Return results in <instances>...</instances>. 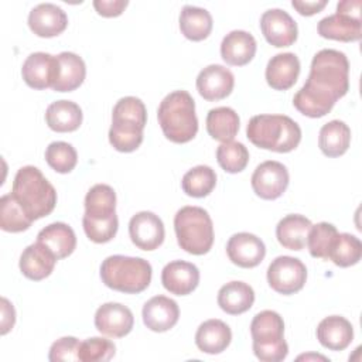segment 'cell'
Returning a JSON list of instances; mask_svg holds the SVG:
<instances>
[{
    "label": "cell",
    "instance_id": "43",
    "mask_svg": "<svg viewBox=\"0 0 362 362\" xmlns=\"http://www.w3.org/2000/svg\"><path fill=\"white\" fill-rule=\"evenodd\" d=\"M112 120L132 122L144 127L147 123L146 106L141 99L136 96H124L116 102L112 112Z\"/></svg>",
    "mask_w": 362,
    "mask_h": 362
},
{
    "label": "cell",
    "instance_id": "40",
    "mask_svg": "<svg viewBox=\"0 0 362 362\" xmlns=\"http://www.w3.org/2000/svg\"><path fill=\"white\" fill-rule=\"evenodd\" d=\"M82 225L86 236L95 243H106L116 236L119 228L117 215L112 216H90L85 215L82 218Z\"/></svg>",
    "mask_w": 362,
    "mask_h": 362
},
{
    "label": "cell",
    "instance_id": "29",
    "mask_svg": "<svg viewBox=\"0 0 362 362\" xmlns=\"http://www.w3.org/2000/svg\"><path fill=\"white\" fill-rule=\"evenodd\" d=\"M45 122L54 132H74L82 123V109L72 100H55L45 110Z\"/></svg>",
    "mask_w": 362,
    "mask_h": 362
},
{
    "label": "cell",
    "instance_id": "22",
    "mask_svg": "<svg viewBox=\"0 0 362 362\" xmlns=\"http://www.w3.org/2000/svg\"><path fill=\"white\" fill-rule=\"evenodd\" d=\"M256 48V40L250 33L233 30L228 33L221 42V57L229 65L242 66L253 59Z\"/></svg>",
    "mask_w": 362,
    "mask_h": 362
},
{
    "label": "cell",
    "instance_id": "23",
    "mask_svg": "<svg viewBox=\"0 0 362 362\" xmlns=\"http://www.w3.org/2000/svg\"><path fill=\"white\" fill-rule=\"evenodd\" d=\"M86 76V65L75 52L64 51L57 55V75L52 89L55 92H72L82 85Z\"/></svg>",
    "mask_w": 362,
    "mask_h": 362
},
{
    "label": "cell",
    "instance_id": "6",
    "mask_svg": "<svg viewBox=\"0 0 362 362\" xmlns=\"http://www.w3.org/2000/svg\"><path fill=\"white\" fill-rule=\"evenodd\" d=\"M177 242L191 255H205L214 245V225L209 214L201 206H182L174 216Z\"/></svg>",
    "mask_w": 362,
    "mask_h": 362
},
{
    "label": "cell",
    "instance_id": "34",
    "mask_svg": "<svg viewBox=\"0 0 362 362\" xmlns=\"http://www.w3.org/2000/svg\"><path fill=\"white\" fill-rule=\"evenodd\" d=\"M362 256V243L359 238L351 233H338L328 253V260L339 267L356 264Z\"/></svg>",
    "mask_w": 362,
    "mask_h": 362
},
{
    "label": "cell",
    "instance_id": "15",
    "mask_svg": "<svg viewBox=\"0 0 362 362\" xmlns=\"http://www.w3.org/2000/svg\"><path fill=\"white\" fill-rule=\"evenodd\" d=\"M235 85L233 74L223 65L212 64L205 66L197 76L198 93L205 100H221L230 95Z\"/></svg>",
    "mask_w": 362,
    "mask_h": 362
},
{
    "label": "cell",
    "instance_id": "8",
    "mask_svg": "<svg viewBox=\"0 0 362 362\" xmlns=\"http://www.w3.org/2000/svg\"><path fill=\"white\" fill-rule=\"evenodd\" d=\"M361 0H342L337 4V13L318 21L317 31L322 38L344 42L359 41L362 37Z\"/></svg>",
    "mask_w": 362,
    "mask_h": 362
},
{
    "label": "cell",
    "instance_id": "45",
    "mask_svg": "<svg viewBox=\"0 0 362 362\" xmlns=\"http://www.w3.org/2000/svg\"><path fill=\"white\" fill-rule=\"evenodd\" d=\"M127 0H95L93 7L103 17H117L127 7Z\"/></svg>",
    "mask_w": 362,
    "mask_h": 362
},
{
    "label": "cell",
    "instance_id": "31",
    "mask_svg": "<svg viewBox=\"0 0 362 362\" xmlns=\"http://www.w3.org/2000/svg\"><path fill=\"white\" fill-rule=\"evenodd\" d=\"M239 116L228 106H219L211 109L206 115V132L208 134L222 143L232 141L239 132Z\"/></svg>",
    "mask_w": 362,
    "mask_h": 362
},
{
    "label": "cell",
    "instance_id": "44",
    "mask_svg": "<svg viewBox=\"0 0 362 362\" xmlns=\"http://www.w3.org/2000/svg\"><path fill=\"white\" fill-rule=\"evenodd\" d=\"M79 344H81L79 339L75 337H62L51 345L48 359L51 362L79 361V358H78Z\"/></svg>",
    "mask_w": 362,
    "mask_h": 362
},
{
    "label": "cell",
    "instance_id": "46",
    "mask_svg": "<svg viewBox=\"0 0 362 362\" xmlns=\"http://www.w3.org/2000/svg\"><path fill=\"white\" fill-rule=\"evenodd\" d=\"M328 0H314V1H304V0H293L291 6L301 14V16H313L315 13H320L325 6Z\"/></svg>",
    "mask_w": 362,
    "mask_h": 362
},
{
    "label": "cell",
    "instance_id": "42",
    "mask_svg": "<svg viewBox=\"0 0 362 362\" xmlns=\"http://www.w3.org/2000/svg\"><path fill=\"white\" fill-rule=\"evenodd\" d=\"M116 354V346L110 339L92 337L79 344L78 358L82 362H106Z\"/></svg>",
    "mask_w": 362,
    "mask_h": 362
},
{
    "label": "cell",
    "instance_id": "20",
    "mask_svg": "<svg viewBox=\"0 0 362 362\" xmlns=\"http://www.w3.org/2000/svg\"><path fill=\"white\" fill-rule=\"evenodd\" d=\"M300 59L293 52H281L272 57L266 66V81L272 89H290L300 75Z\"/></svg>",
    "mask_w": 362,
    "mask_h": 362
},
{
    "label": "cell",
    "instance_id": "17",
    "mask_svg": "<svg viewBox=\"0 0 362 362\" xmlns=\"http://www.w3.org/2000/svg\"><path fill=\"white\" fill-rule=\"evenodd\" d=\"M68 25L65 11L52 3H40L28 14L30 30L44 38L59 35Z\"/></svg>",
    "mask_w": 362,
    "mask_h": 362
},
{
    "label": "cell",
    "instance_id": "47",
    "mask_svg": "<svg viewBox=\"0 0 362 362\" xmlns=\"http://www.w3.org/2000/svg\"><path fill=\"white\" fill-rule=\"evenodd\" d=\"M16 322V311L7 298H1V335H6Z\"/></svg>",
    "mask_w": 362,
    "mask_h": 362
},
{
    "label": "cell",
    "instance_id": "18",
    "mask_svg": "<svg viewBox=\"0 0 362 362\" xmlns=\"http://www.w3.org/2000/svg\"><path fill=\"white\" fill-rule=\"evenodd\" d=\"M143 322L154 332L171 329L180 318L178 304L165 296H154L143 305Z\"/></svg>",
    "mask_w": 362,
    "mask_h": 362
},
{
    "label": "cell",
    "instance_id": "27",
    "mask_svg": "<svg viewBox=\"0 0 362 362\" xmlns=\"http://www.w3.org/2000/svg\"><path fill=\"white\" fill-rule=\"evenodd\" d=\"M37 242L47 246L58 260L68 257L76 247L75 232L64 222H54L42 228L37 235Z\"/></svg>",
    "mask_w": 362,
    "mask_h": 362
},
{
    "label": "cell",
    "instance_id": "33",
    "mask_svg": "<svg viewBox=\"0 0 362 362\" xmlns=\"http://www.w3.org/2000/svg\"><path fill=\"white\" fill-rule=\"evenodd\" d=\"M143 130L140 124L123 120H112L109 129V143L120 153L134 151L143 141Z\"/></svg>",
    "mask_w": 362,
    "mask_h": 362
},
{
    "label": "cell",
    "instance_id": "1",
    "mask_svg": "<svg viewBox=\"0 0 362 362\" xmlns=\"http://www.w3.org/2000/svg\"><path fill=\"white\" fill-rule=\"evenodd\" d=\"M349 89V62L332 48L318 51L311 61L305 83L294 95L293 105L304 116L322 117Z\"/></svg>",
    "mask_w": 362,
    "mask_h": 362
},
{
    "label": "cell",
    "instance_id": "37",
    "mask_svg": "<svg viewBox=\"0 0 362 362\" xmlns=\"http://www.w3.org/2000/svg\"><path fill=\"white\" fill-rule=\"evenodd\" d=\"M33 222L34 221L27 216L11 192L0 198V228L3 230L13 233L23 232L27 230Z\"/></svg>",
    "mask_w": 362,
    "mask_h": 362
},
{
    "label": "cell",
    "instance_id": "12",
    "mask_svg": "<svg viewBox=\"0 0 362 362\" xmlns=\"http://www.w3.org/2000/svg\"><path fill=\"white\" fill-rule=\"evenodd\" d=\"M129 235L139 249L154 250L164 242V223L156 214L141 211L130 218Z\"/></svg>",
    "mask_w": 362,
    "mask_h": 362
},
{
    "label": "cell",
    "instance_id": "7",
    "mask_svg": "<svg viewBox=\"0 0 362 362\" xmlns=\"http://www.w3.org/2000/svg\"><path fill=\"white\" fill-rule=\"evenodd\" d=\"M253 354L263 362H280L288 354L284 339V321L273 310L257 313L250 322Z\"/></svg>",
    "mask_w": 362,
    "mask_h": 362
},
{
    "label": "cell",
    "instance_id": "4",
    "mask_svg": "<svg viewBox=\"0 0 362 362\" xmlns=\"http://www.w3.org/2000/svg\"><path fill=\"white\" fill-rule=\"evenodd\" d=\"M157 119L164 136L173 143H188L197 136L195 102L187 90L168 93L158 105Z\"/></svg>",
    "mask_w": 362,
    "mask_h": 362
},
{
    "label": "cell",
    "instance_id": "11",
    "mask_svg": "<svg viewBox=\"0 0 362 362\" xmlns=\"http://www.w3.org/2000/svg\"><path fill=\"white\" fill-rule=\"evenodd\" d=\"M260 30L273 47H290L296 42L298 28L293 17L281 8H269L260 17Z\"/></svg>",
    "mask_w": 362,
    "mask_h": 362
},
{
    "label": "cell",
    "instance_id": "2",
    "mask_svg": "<svg viewBox=\"0 0 362 362\" xmlns=\"http://www.w3.org/2000/svg\"><path fill=\"white\" fill-rule=\"evenodd\" d=\"M11 194L31 221L49 215L57 204L55 188L34 165H24L16 173Z\"/></svg>",
    "mask_w": 362,
    "mask_h": 362
},
{
    "label": "cell",
    "instance_id": "9",
    "mask_svg": "<svg viewBox=\"0 0 362 362\" xmlns=\"http://www.w3.org/2000/svg\"><path fill=\"white\" fill-rule=\"evenodd\" d=\"M307 280L305 264L291 256H279L267 267L269 286L284 296L300 291Z\"/></svg>",
    "mask_w": 362,
    "mask_h": 362
},
{
    "label": "cell",
    "instance_id": "41",
    "mask_svg": "<svg viewBox=\"0 0 362 362\" xmlns=\"http://www.w3.org/2000/svg\"><path fill=\"white\" fill-rule=\"evenodd\" d=\"M45 160L52 170L61 174H66L75 168L78 163V154L72 144L66 141H52L45 148Z\"/></svg>",
    "mask_w": 362,
    "mask_h": 362
},
{
    "label": "cell",
    "instance_id": "39",
    "mask_svg": "<svg viewBox=\"0 0 362 362\" xmlns=\"http://www.w3.org/2000/svg\"><path fill=\"white\" fill-rule=\"evenodd\" d=\"M337 235L338 230L332 223L320 222L313 225L307 236V247L310 255L315 259L328 260V253Z\"/></svg>",
    "mask_w": 362,
    "mask_h": 362
},
{
    "label": "cell",
    "instance_id": "10",
    "mask_svg": "<svg viewBox=\"0 0 362 362\" xmlns=\"http://www.w3.org/2000/svg\"><path fill=\"white\" fill-rule=\"evenodd\" d=\"M288 181L290 175L286 165L274 160L259 164L250 178L255 194L262 199H277L281 197L288 187Z\"/></svg>",
    "mask_w": 362,
    "mask_h": 362
},
{
    "label": "cell",
    "instance_id": "24",
    "mask_svg": "<svg viewBox=\"0 0 362 362\" xmlns=\"http://www.w3.org/2000/svg\"><path fill=\"white\" fill-rule=\"evenodd\" d=\"M317 339L331 351H344L354 339L352 324L341 315H329L317 327Z\"/></svg>",
    "mask_w": 362,
    "mask_h": 362
},
{
    "label": "cell",
    "instance_id": "3",
    "mask_svg": "<svg viewBox=\"0 0 362 362\" xmlns=\"http://www.w3.org/2000/svg\"><path fill=\"white\" fill-rule=\"evenodd\" d=\"M246 136L259 148L288 153L300 144L301 129L286 115H256L247 123Z\"/></svg>",
    "mask_w": 362,
    "mask_h": 362
},
{
    "label": "cell",
    "instance_id": "5",
    "mask_svg": "<svg viewBox=\"0 0 362 362\" xmlns=\"http://www.w3.org/2000/svg\"><path fill=\"white\" fill-rule=\"evenodd\" d=\"M151 264L141 257L113 255L100 264V279L112 290L137 294L144 291L151 281Z\"/></svg>",
    "mask_w": 362,
    "mask_h": 362
},
{
    "label": "cell",
    "instance_id": "35",
    "mask_svg": "<svg viewBox=\"0 0 362 362\" xmlns=\"http://www.w3.org/2000/svg\"><path fill=\"white\" fill-rule=\"evenodd\" d=\"M216 185V174L209 165H197L188 170L181 181L182 191L194 198H202L212 192Z\"/></svg>",
    "mask_w": 362,
    "mask_h": 362
},
{
    "label": "cell",
    "instance_id": "16",
    "mask_svg": "<svg viewBox=\"0 0 362 362\" xmlns=\"http://www.w3.org/2000/svg\"><path fill=\"white\" fill-rule=\"evenodd\" d=\"M161 283L167 291L175 296H187L199 284V270L194 263L173 260L161 272Z\"/></svg>",
    "mask_w": 362,
    "mask_h": 362
},
{
    "label": "cell",
    "instance_id": "13",
    "mask_svg": "<svg viewBox=\"0 0 362 362\" xmlns=\"http://www.w3.org/2000/svg\"><path fill=\"white\" fill-rule=\"evenodd\" d=\"M229 260L243 269H252L262 263L266 256V246L260 238L249 232H239L226 243Z\"/></svg>",
    "mask_w": 362,
    "mask_h": 362
},
{
    "label": "cell",
    "instance_id": "25",
    "mask_svg": "<svg viewBox=\"0 0 362 362\" xmlns=\"http://www.w3.org/2000/svg\"><path fill=\"white\" fill-rule=\"evenodd\" d=\"M232 341L230 328L221 320L204 321L195 332V344L201 352L215 355L223 352Z\"/></svg>",
    "mask_w": 362,
    "mask_h": 362
},
{
    "label": "cell",
    "instance_id": "14",
    "mask_svg": "<svg viewBox=\"0 0 362 362\" xmlns=\"http://www.w3.org/2000/svg\"><path fill=\"white\" fill-rule=\"evenodd\" d=\"M133 313L120 303H105L95 313V327L103 335L122 338L133 329Z\"/></svg>",
    "mask_w": 362,
    "mask_h": 362
},
{
    "label": "cell",
    "instance_id": "26",
    "mask_svg": "<svg viewBox=\"0 0 362 362\" xmlns=\"http://www.w3.org/2000/svg\"><path fill=\"white\" fill-rule=\"evenodd\" d=\"M313 223L308 218L290 214L279 221L276 226V238L279 243L290 250H301L307 246V236Z\"/></svg>",
    "mask_w": 362,
    "mask_h": 362
},
{
    "label": "cell",
    "instance_id": "28",
    "mask_svg": "<svg viewBox=\"0 0 362 362\" xmlns=\"http://www.w3.org/2000/svg\"><path fill=\"white\" fill-rule=\"evenodd\" d=\"M255 303L253 288L243 281H229L218 291V305L230 315H239L252 308Z\"/></svg>",
    "mask_w": 362,
    "mask_h": 362
},
{
    "label": "cell",
    "instance_id": "32",
    "mask_svg": "<svg viewBox=\"0 0 362 362\" xmlns=\"http://www.w3.org/2000/svg\"><path fill=\"white\" fill-rule=\"evenodd\" d=\"M351 144V129L342 120H331L320 129L318 146L327 157L342 156Z\"/></svg>",
    "mask_w": 362,
    "mask_h": 362
},
{
    "label": "cell",
    "instance_id": "30",
    "mask_svg": "<svg viewBox=\"0 0 362 362\" xmlns=\"http://www.w3.org/2000/svg\"><path fill=\"white\" fill-rule=\"evenodd\" d=\"M212 16L206 8L187 4L180 13V30L191 41H202L212 31Z\"/></svg>",
    "mask_w": 362,
    "mask_h": 362
},
{
    "label": "cell",
    "instance_id": "38",
    "mask_svg": "<svg viewBox=\"0 0 362 362\" xmlns=\"http://www.w3.org/2000/svg\"><path fill=\"white\" fill-rule=\"evenodd\" d=\"M216 161L226 173L236 174L246 168L249 163V151L240 141H226L218 146Z\"/></svg>",
    "mask_w": 362,
    "mask_h": 362
},
{
    "label": "cell",
    "instance_id": "36",
    "mask_svg": "<svg viewBox=\"0 0 362 362\" xmlns=\"http://www.w3.org/2000/svg\"><path fill=\"white\" fill-rule=\"evenodd\" d=\"M116 214V192L107 184L93 185L85 197V215L112 216Z\"/></svg>",
    "mask_w": 362,
    "mask_h": 362
},
{
    "label": "cell",
    "instance_id": "21",
    "mask_svg": "<svg viewBox=\"0 0 362 362\" xmlns=\"http://www.w3.org/2000/svg\"><path fill=\"white\" fill-rule=\"evenodd\" d=\"M57 260L58 259L47 246L35 242L23 250L18 266L27 279L40 281L52 273Z\"/></svg>",
    "mask_w": 362,
    "mask_h": 362
},
{
    "label": "cell",
    "instance_id": "19",
    "mask_svg": "<svg viewBox=\"0 0 362 362\" xmlns=\"http://www.w3.org/2000/svg\"><path fill=\"white\" fill-rule=\"evenodd\" d=\"M57 75V57L48 52H33L23 62L21 76L33 89L52 88Z\"/></svg>",
    "mask_w": 362,
    "mask_h": 362
}]
</instances>
